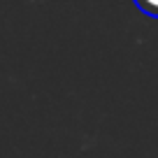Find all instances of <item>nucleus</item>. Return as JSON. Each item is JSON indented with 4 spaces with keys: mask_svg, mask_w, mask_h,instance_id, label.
Returning <instances> with one entry per match:
<instances>
[{
    "mask_svg": "<svg viewBox=\"0 0 158 158\" xmlns=\"http://www.w3.org/2000/svg\"><path fill=\"white\" fill-rule=\"evenodd\" d=\"M135 5H137V10L144 12L147 16L158 19V0H135Z\"/></svg>",
    "mask_w": 158,
    "mask_h": 158,
    "instance_id": "f257e3e1",
    "label": "nucleus"
}]
</instances>
